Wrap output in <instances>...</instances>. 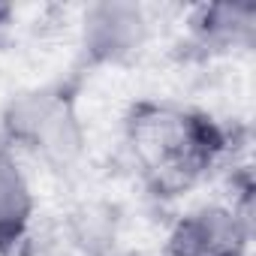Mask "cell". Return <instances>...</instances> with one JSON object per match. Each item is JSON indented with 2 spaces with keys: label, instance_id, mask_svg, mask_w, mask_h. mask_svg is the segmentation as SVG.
<instances>
[{
  "label": "cell",
  "instance_id": "cell-2",
  "mask_svg": "<svg viewBox=\"0 0 256 256\" xmlns=\"http://www.w3.org/2000/svg\"><path fill=\"white\" fill-rule=\"evenodd\" d=\"M4 130L12 148H24L52 166H64L82 151V124L58 88H36L12 96L4 112Z\"/></svg>",
  "mask_w": 256,
  "mask_h": 256
},
{
  "label": "cell",
  "instance_id": "cell-1",
  "mask_svg": "<svg viewBox=\"0 0 256 256\" xmlns=\"http://www.w3.org/2000/svg\"><path fill=\"white\" fill-rule=\"evenodd\" d=\"M124 136L136 169L160 196L193 187L226 151V136L211 114L175 102H136L124 120Z\"/></svg>",
  "mask_w": 256,
  "mask_h": 256
},
{
  "label": "cell",
  "instance_id": "cell-7",
  "mask_svg": "<svg viewBox=\"0 0 256 256\" xmlns=\"http://www.w3.org/2000/svg\"><path fill=\"white\" fill-rule=\"evenodd\" d=\"M0 256H12V250H6V247H0Z\"/></svg>",
  "mask_w": 256,
  "mask_h": 256
},
{
  "label": "cell",
  "instance_id": "cell-4",
  "mask_svg": "<svg viewBox=\"0 0 256 256\" xmlns=\"http://www.w3.org/2000/svg\"><path fill=\"white\" fill-rule=\"evenodd\" d=\"M148 22L133 4H100L84 16V48L96 60H120L142 48Z\"/></svg>",
  "mask_w": 256,
  "mask_h": 256
},
{
  "label": "cell",
  "instance_id": "cell-6",
  "mask_svg": "<svg viewBox=\"0 0 256 256\" xmlns=\"http://www.w3.org/2000/svg\"><path fill=\"white\" fill-rule=\"evenodd\" d=\"M256 10L250 4H211L196 10L193 30L202 40V46L229 48V46H247L253 40Z\"/></svg>",
  "mask_w": 256,
  "mask_h": 256
},
{
  "label": "cell",
  "instance_id": "cell-5",
  "mask_svg": "<svg viewBox=\"0 0 256 256\" xmlns=\"http://www.w3.org/2000/svg\"><path fill=\"white\" fill-rule=\"evenodd\" d=\"M34 217V190L12 151L0 148V247L16 253Z\"/></svg>",
  "mask_w": 256,
  "mask_h": 256
},
{
  "label": "cell",
  "instance_id": "cell-3",
  "mask_svg": "<svg viewBox=\"0 0 256 256\" xmlns=\"http://www.w3.org/2000/svg\"><path fill=\"white\" fill-rule=\"evenodd\" d=\"M247 220L229 205L187 211L169 232L166 256H247Z\"/></svg>",
  "mask_w": 256,
  "mask_h": 256
}]
</instances>
